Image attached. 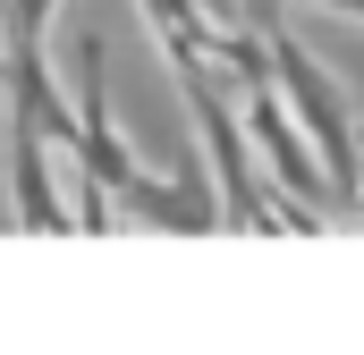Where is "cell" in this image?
Returning a JSON list of instances; mask_svg holds the SVG:
<instances>
[{"mask_svg":"<svg viewBox=\"0 0 364 355\" xmlns=\"http://www.w3.org/2000/svg\"><path fill=\"white\" fill-rule=\"evenodd\" d=\"M272 77H279V102L296 110V127H305V144H314V161L331 178V212H356V186H364V136H356V110H348V93L339 77L288 34L272 26Z\"/></svg>","mask_w":364,"mask_h":355,"instance_id":"1","label":"cell"},{"mask_svg":"<svg viewBox=\"0 0 364 355\" xmlns=\"http://www.w3.org/2000/svg\"><path fill=\"white\" fill-rule=\"evenodd\" d=\"M102 60H110V51H102V34H85V43H77V144H68V153H77V170H93L102 186H110V203H136L153 170L127 153V136H119V119H110Z\"/></svg>","mask_w":364,"mask_h":355,"instance_id":"2","label":"cell"},{"mask_svg":"<svg viewBox=\"0 0 364 355\" xmlns=\"http://www.w3.org/2000/svg\"><path fill=\"white\" fill-rule=\"evenodd\" d=\"M246 144H255V161H263V178H272L288 203H305V212H331V178H322V161H314V144H305V127H296V110L279 102V77L272 85H246Z\"/></svg>","mask_w":364,"mask_h":355,"instance_id":"3","label":"cell"},{"mask_svg":"<svg viewBox=\"0 0 364 355\" xmlns=\"http://www.w3.org/2000/svg\"><path fill=\"white\" fill-rule=\"evenodd\" d=\"M9 203H17V220L26 229H68V195H60V170H51V136L17 110V127H9Z\"/></svg>","mask_w":364,"mask_h":355,"instance_id":"4","label":"cell"},{"mask_svg":"<svg viewBox=\"0 0 364 355\" xmlns=\"http://www.w3.org/2000/svg\"><path fill=\"white\" fill-rule=\"evenodd\" d=\"M246 26H255V34H272V26H279V0H255V9H246Z\"/></svg>","mask_w":364,"mask_h":355,"instance_id":"5","label":"cell"},{"mask_svg":"<svg viewBox=\"0 0 364 355\" xmlns=\"http://www.w3.org/2000/svg\"><path fill=\"white\" fill-rule=\"evenodd\" d=\"M314 9H339V17H356V26H364V0H314Z\"/></svg>","mask_w":364,"mask_h":355,"instance_id":"6","label":"cell"},{"mask_svg":"<svg viewBox=\"0 0 364 355\" xmlns=\"http://www.w3.org/2000/svg\"><path fill=\"white\" fill-rule=\"evenodd\" d=\"M356 220H364V186H356Z\"/></svg>","mask_w":364,"mask_h":355,"instance_id":"7","label":"cell"}]
</instances>
